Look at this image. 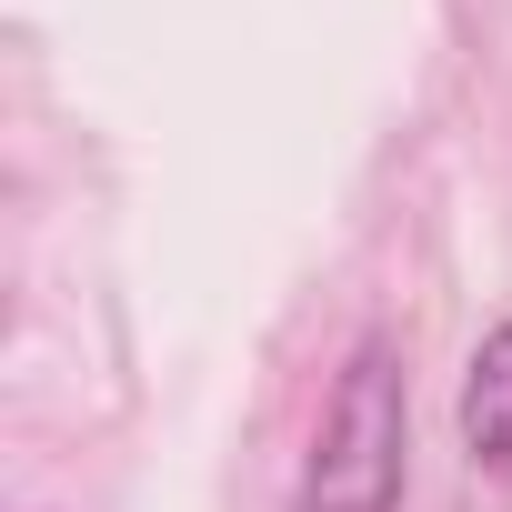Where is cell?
Segmentation results:
<instances>
[{
    "label": "cell",
    "instance_id": "6da1fadb",
    "mask_svg": "<svg viewBox=\"0 0 512 512\" xmlns=\"http://www.w3.org/2000/svg\"><path fill=\"white\" fill-rule=\"evenodd\" d=\"M402 452H412V382H402V352L372 332L332 372L292 512H402Z\"/></svg>",
    "mask_w": 512,
    "mask_h": 512
},
{
    "label": "cell",
    "instance_id": "7a4b0ae2",
    "mask_svg": "<svg viewBox=\"0 0 512 512\" xmlns=\"http://www.w3.org/2000/svg\"><path fill=\"white\" fill-rule=\"evenodd\" d=\"M462 452H472L492 482H512V322L482 332V352H472V372H462Z\"/></svg>",
    "mask_w": 512,
    "mask_h": 512
}]
</instances>
